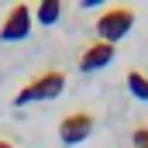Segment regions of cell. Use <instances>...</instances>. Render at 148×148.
I'll return each instance as SVG.
<instances>
[{"instance_id":"6da1fadb","label":"cell","mask_w":148,"mask_h":148,"mask_svg":"<svg viewBox=\"0 0 148 148\" xmlns=\"http://www.w3.org/2000/svg\"><path fill=\"white\" fill-rule=\"evenodd\" d=\"M62 90H66V76L59 73V69H45V73H38L24 90H17L14 107H28V103H35V100H55Z\"/></svg>"},{"instance_id":"7a4b0ae2","label":"cell","mask_w":148,"mask_h":148,"mask_svg":"<svg viewBox=\"0 0 148 148\" xmlns=\"http://www.w3.org/2000/svg\"><path fill=\"white\" fill-rule=\"evenodd\" d=\"M131 28H134V10H131V7H107V10L97 17V41L117 45Z\"/></svg>"},{"instance_id":"3957f363","label":"cell","mask_w":148,"mask_h":148,"mask_svg":"<svg viewBox=\"0 0 148 148\" xmlns=\"http://www.w3.org/2000/svg\"><path fill=\"white\" fill-rule=\"evenodd\" d=\"M93 127H97V117L90 110H73V114H66L59 121V138H62L66 148H76L93 134Z\"/></svg>"},{"instance_id":"277c9868","label":"cell","mask_w":148,"mask_h":148,"mask_svg":"<svg viewBox=\"0 0 148 148\" xmlns=\"http://www.w3.org/2000/svg\"><path fill=\"white\" fill-rule=\"evenodd\" d=\"M31 24H35L31 7L28 3H14L0 21V41H24L31 35Z\"/></svg>"},{"instance_id":"5b68a950","label":"cell","mask_w":148,"mask_h":148,"mask_svg":"<svg viewBox=\"0 0 148 148\" xmlns=\"http://www.w3.org/2000/svg\"><path fill=\"white\" fill-rule=\"evenodd\" d=\"M114 55H117V45H107V41H90L83 52H79V73H100V69H107L114 62Z\"/></svg>"},{"instance_id":"8992f818","label":"cell","mask_w":148,"mask_h":148,"mask_svg":"<svg viewBox=\"0 0 148 148\" xmlns=\"http://www.w3.org/2000/svg\"><path fill=\"white\" fill-rule=\"evenodd\" d=\"M59 17H62V3H59V0H41V3H38V24L48 28V24H55Z\"/></svg>"},{"instance_id":"52a82bcc","label":"cell","mask_w":148,"mask_h":148,"mask_svg":"<svg viewBox=\"0 0 148 148\" xmlns=\"http://www.w3.org/2000/svg\"><path fill=\"white\" fill-rule=\"evenodd\" d=\"M127 90H131V97H138L141 103H148V76L145 73L131 69V73H127Z\"/></svg>"},{"instance_id":"ba28073f","label":"cell","mask_w":148,"mask_h":148,"mask_svg":"<svg viewBox=\"0 0 148 148\" xmlns=\"http://www.w3.org/2000/svg\"><path fill=\"white\" fill-rule=\"evenodd\" d=\"M131 145H134V148H148V124H134V131H131Z\"/></svg>"},{"instance_id":"9c48e42d","label":"cell","mask_w":148,"mask_h":148,"mask_svg":"<svg viewBox=\"0 0 148 148\" xmlns=\"http://www.w3.org/2000/svg\"><path fill=\"white\" fill-rule=\"evenodd\" d=\"M0 148H14V145H10V141H7V138H0Z\"/></svg>"}]
</instances>
